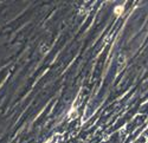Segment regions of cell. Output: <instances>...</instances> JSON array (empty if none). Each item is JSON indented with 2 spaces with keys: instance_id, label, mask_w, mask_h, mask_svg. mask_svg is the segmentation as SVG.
Returning a JSON list of instances; mask_svg holds the SVG:
<instances>
[{
  "instance_id": "cell-1",
  "label": "cell",
  "mask_w": 148,
  "mask_h": 143,
  "mask_svg": "<svg viewBox=\"0 0 148 143\" xmlns=\"http://www.w3.org/2000/svg\"><path fill=\"white\" fill-rule=\"evenodd\" d=\"M115 12H116V13H122V12H123V7H121V8H116Z\"/></svg>"
}]
</instances>
